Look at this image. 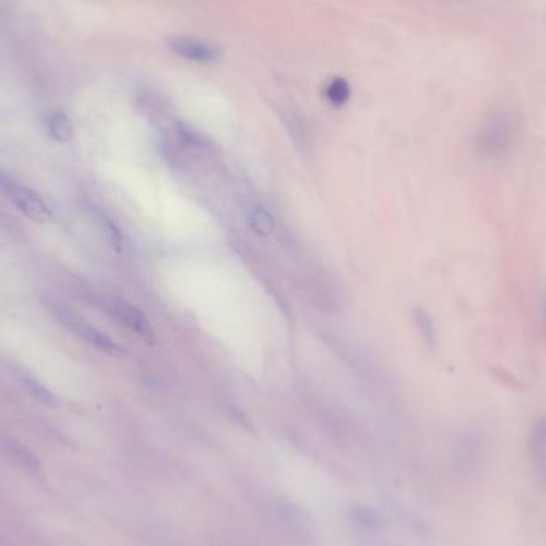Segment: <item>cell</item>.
<instances>
[{"label":"cell","instance_id":"9c48e42d","mask_svg":"<svg viewBox=\"0 0 546 546\" xmlns=\"http://www.w3.org/2000/svg\"><path fill=\"white\" fill-rule=\"evenodd\" d=\"M47 125L48 133L58 143H68L69 139L74 135L71 120L64 112H53V114L48 115Z\"/></svg>","mask_w":546,"mask_h":546},{"label":"cell","instance_id":"8fae6325","mask_svg":"<svg viewBox=\"0 0 546 546\" xmlns=\"http://www.w3.org/2000/svg\"><path fill=\"white\" fill-rule=\"evenodd\" d=\"M248 219H250L251 229L258 235H270L275 229L272 214L264 210V208H256V210L251 211Z\"/></svg>","mask_w":546,"mask_h":546},{"label":"cell","instance_id":"ba28073f","mask_svg":"<svg viewBox=\"0 0 546 546\" xmlns=\"http://www.w3.org/2000/svg\"><path fill=\"white\" fill-rule=\"evenodd\" d=\"M21 385L26 388V392L34 398V400L40 401V403L52 404L55 403L56 398L53 395L52 390L47 385L42 384L37 377L29 374L28 371H21L18 374Z\"/></svg>","mask_w":546,"mask_h":546},{"label":"cell","instance_id":"7a4b0ae2","mask_svg":"<svg viewBox=\"0 0 546 546\" xmlns=\"http://www.w3.org/2000/svg\"><path fill=\"white\" fill-rule=\"evenodd\" d=\"M0 192L13 203V205L34 222H48L53 218V211L45 203L44 198L37 194L36 190L24 186L12 176L0 170Z\"/></svg>","mask_w":546,"mask_h":546},{"label":"cell","instance_id":"30bf717a","mask_svg":"<svg viewBox=\"0 0 546 546\" xmlns=\"http://www.w3.org/2000/svg\"><path fill=\"white\" fill-rule=\"evenodd\" d=\"M352 95V90H350V84L347 80L342 79V77H334L331 82H329L328 87H326V99L333 106L341 107L344 106Z\"/></svg>","mask_w":546,"mask_h":546},{"label":"cell","instance_id":"4fadbf2b","mask_svg":"<svg viewBox=\"0 0 546 546\" xmlns=\"http://www.w3.org/2000/svg\"><path fill=\"white\" fill-rule=\"evenodd\" d=\"M543 317H545V323H546V297H545V307H543Z\"/></svg>","mask_w":546,"mask_h":546},{"label":"cell","instance_id":"7c38bea8","mask_svg":"<svg viewBox=\"0 0 546 546\" xmlns=\"http://www.w3.org/2000/svg\"><path fill=\"white\" fill-rule=\"evenodd\" d=\"M416 321L420 331H422V336H424L425 341L430 345H435L436 331L435 326H433L432 318L428 317L427 313L417 312Z\"/></svg>","mask_w":546,"mask_h":546},{"label":"cell","instance_id":"5b68a950","mask_svg":"<svg viewBox=\"0 0 546 546\" xmlns=\"http://www.w3.org/2000/svg\"><path fill=\"white\" fill-rule=\"evenodd\" d=\"M0 454L28 473L39 471V460L23 443L0 430Z\"/></svg>","mask_w":546,"mask_h":546},{"label":"cell","instance_id":"277c9868","mask_svg":"<svg viewBox=\"0 0 546 546\" xmlns=\"http://www.w3.org/2000/svg\"><path fill=\"white\" fill-rule=\"evenodd\" d=\"M170 48L171 52L176 53L182 60L198 64L213 63L219 56L218 48L192 37H173L170 40Z\"/></svg>","mask_w":546,"mask_h":546},{"label":"cell","instance_id":"8992f818","mask_svg":"<svg viewBox=\"0 0 546 546\" xmlns=\"http://www.w3.org/2000/svg\"><path fill=\"white\" fill-rule=\"evenodd\" d=\"M529 457L535 476L546 487V417L537 420L529 436Z\"/></svg>","mask_w":546,"mask_h":546},{"label":"cell","instance_id":"6da1fadb","mask_svg":"<svg viewBox=\"0 0 546 546\" xmlns=\"http://www.w3.org/2000/svg\"><path fill=\"white\" fill-rule=\"evenodd\" d=\"M518 123L507 112L489 115L475 138L478 159L487 165H499L513 154L518 144Z\"/></svg>","mask_w":546,"mask_h":546},{"label":"cell","instance_id":"3957f363","mask_svg":"<svg viewBox=\"0 0 546 546\" xmlns=\"http://www.w3.org/2000/svg\"><path fill=\"white\" fill-rule=\"evenodd\" d=\"M52 313L58 318L64 328H68L72 334H76L82 341L95 347L99 352L109 353V355H120V349L117 342L112 341L111 337L99 331L98 328L88 323L84 318L79 317L77 313L69 310L66 305L52 304Z\"/></svg>","mask_w":546,"mask_h":546},{"label":"cell","instance_id":"52a82bcc","mask_svg":"<svg viewBox=\"0 0 546 546\" xmlns=\"http://www.w3.org/2000/svg\"><path fill=\"white\" fill-rule=\"evenodd\" d=\"M106 309L115 320L122 323L125 328L130 329L133 333L143 337L151 336V329L147 325L146 318L133 305L125 301H114L107 305Z\"/></svg>","mask_w":546,"mask_h":546}]
</instances>
